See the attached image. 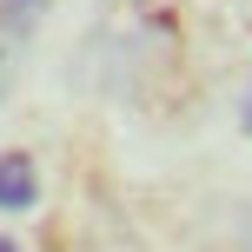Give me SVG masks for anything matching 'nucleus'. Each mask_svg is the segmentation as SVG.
Returning <instances> with one entry per match:
<instances>
[{"label": "nucleus", "mask_w": 252, "mask_h": 252, "mask_svg": "<svg viewBox=\"0 0 252 252\" xmlns=\"http://www.w3.org/2000/svg\"><path fill=\"white\" fill-rule=\"evenodd\" d=\"M47 7H53V0H0V100H7L13 73H20L27 47H33L40 20H47Z\"/></svg>", "instance_id": "1"}, {"label": "nucleus", "mask_w": 252, "mask_h": 252, "mask_svg": "<svg viewBox=\"0 0 252 252\" xmlns=\"http://www.w3.org/2000/svg\"><path fill=\"white\" fill-rule=\"evenodd\" d=\"M33 206H40L33 153H0V213H33Z\"/></svg>", "instance_id": "2"}, {"label": "nucleus", "mask_w": 252, "mask_h": 252, "mask_svg": "<svg viewBox=\"0 0 252 252\" xmlns=\"http://www.w3.org/2000/svg\"><path fill=\"white\" fill-rule=\"evenodd\" d=\"M239 126H246V133H252V87H246V106H239Z\"/></svg>", "instance_id": "3"}, {"label": "nucleus", "mask_w": 252, "mask_h": 252, "mask_svg": "<svg viewBox=\"0 0 252 252\" xmlns=\"http://www.w3.org/2000/svg\"><path fill=\"white\" fill-rule=\"evenodd\" d=\"M0 252H20V246H13V239H0Z\"/></svg>", "instance_id": "4"}]
</instances>
